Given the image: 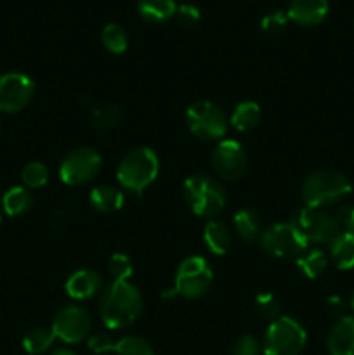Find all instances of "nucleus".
Segmentation results:
<instances>
[{
    "label": "nucleus",
    "instance_id": "nucleus-10",
    "mask_svg": "<svg viewBox=\"0 0 354 355\" xmlns=\"http://www.w3.org/2000/svg\"><path fill=\"white\" fill-rule=\"evenodd\" d=\"M103 168V158L92 148H76L66 155L59 165V177L68 186L90 182Z\"/></svg>",
    "mask_w": 354,
    "mask_h": 355
},
{
    "label": "nucleus",
    "instance_id": "nucleus-33",
    "mask_svg": "<svg viewBox=\"0 0 354 355\" xmlns=\"http://www.w3.org/2000/svg\"><path fill=\"white\" fill-rule=\"evenodd\" d=\"M176 19L184 28L198 26V23L201 19L200 9L196 6H193V3H180V6H177Z\"/></svg>",
    "mask_w": 354,
    "mask_h": 355
},
{
    "label": "nucleus",
    "instance_id": "nucleus-15",
    "mask_svg": "<svg viewBox=\"0 0 354 355\" xmlns=\"http://www.w3.org/2000/svg\"><path fill=\"white\" fill-rule=\"evenodd\" d=\"M328 14V0H290L287 16L298 26H316Z\"/></svg>",
    "mask_w": 354,
    "mask_h": 355
},
{
    "label": "nucleus",
    "instance_id": "nucleus-26",
    "mask_svg": "<svg viewBox=\"0 0 354 355\" xmlns=\"http://www.w3.org/2000/svg\"><path fill=\"white\" fill-rule=\"evenodd\" d=\"M101 40L103 45L111 54H124L128 47V37L124 26L117 23H110L101 31Z\"/></svg>",
    "mask_w": 354,
    "mask_h": 355
},
{
    "label": "nucleus",
    "instance_id": "nucleus-38",
    "mask_svg": "<svg viewBox=\"0 0 354 355\" xmlns=\"http://www.w3.org/2000/svg\"><path fill=\"white\" fill-rule=\"evenodd\" d=\"M344 231H349L351 234L354 236V214H353V218H351V222H349V224H347V227L344 229Z\"/></svg>",
    "mask_w": 354,
    "mask_h": 355
},
{
    "label": "nucleus",
    "instance_id": "nucleus-24",
    "mask_svg": "<svg viewBox=\"0 0 354 355\" xmlns=\"http://www.w3.org/2000/svg\"><path fill=\"white\" fill-rule=\"evenodd\" d=\"M295 260H297L295 263H297V269L301 270L302 276L309 277V279L319 277L325 272L326 267H328V257H326L323 250L318 248H307Z\"/></svg>",
    "mask_w": 354,
    "mask_h": 355
},
{
    "label": "nucleus",
    "instance_id": "nucleus-20",
    "mask_svg": "<svg viewBox=\"0 0 354 355\" xmlns=\"http://www.w3.org/2000/svg\"><path fill=\"white\" fill-rule=\"evenodd\" d=\"M203 241L208 252L214 255H224L233 245V232L224 222L208 220L203 229Z\"/></svg>",
    "mask_w": 354,
    "mask_h": 355
},
{
    "label": "nucleus",
    "instance_id": "nucleus-40",
    "mask_svg": "<svg viewBox=\"0 0 354 355\" xmlns=\"http://www.w3.org/2000/svg\"><path fill=\"white\" fill-rule=\"evenodd\" d=\"M0 132H2V121H0Z\"/></svg>",
    "mask_w": 354,
    "mask_h": 355
},
{
    "label": "nucleus",
    "instance_id": "nucleus-35",
    "mask_svg": "<svg viewBox=\"0 0 354 355\" xmlns=\"http://www.w3.org/2000/svg\"><path fill=\"white\" fill-rule=\"evenodd\" d=\"M115 340L111 336H108L106 333H94L92 336L87 342V347H89L90 352L94 354H106L111 352V347H113Z\"/></svg>",
    "mask_w": 354,
    "mask_h": 355
},
{
    "label": "nucleus",
    "instance_id": "nucleus-12",
    "mask_svg": "<svg viewBox=\"0 0 354 355\" xmlns=\"http://www.w3.org/2000/svg\"><path fill=\"white\" fill-rule=\"evenodd\" d=\"M212 168L221 179L238 180L246 172V153L238 141L222 139L215 146L210 156Z\"/></svg>",
    "mask_w": 354,
    "mask_h": 355
},
{
    "label": "nucleus",
    "instance_id": "nucleus-5",
    "mask_svg": "<svg viewBox=\"0 0 354 355\" xmlns=\"http://www.w3.org/2000/svg\"><path fill=\"white\" fill-rule=\"evenodd\" d=\"M307 343L304 326L294 318L280 315L269 322L262 338V352L266 355H298Z\"/></svg>",
    "mask_w": 354,
    "mask_h": 355
},
{
    "label": "nucleus",
    "instance_id": "nucleus-16",
    "mask_svg": "<svg viewBox=\"0 0 354 355\" xmlns=\"http://www.w3.org/2000/svg\"><path fill=\"white\" fill-rule=\"evenodd\" d=\"M326 349L330 355H354L353 315H344V318L337 319L326 336Z\"/></svg>",
    "mask_w": 354,
    "mask_h": 355
},
{
    "label": "nucleus",
    "instance_id": "nucleus-36",
    "mask_svg": "<svg viewBox=\"0 0 354 355\" xmlns=\"http://www.w3.org/2000/svg\"><path fill=\"white\" fill-rule=\"evenodd\" d=\"M346 309H347L346 302H344L340 297H330L328 298V312L332 315H335L337 319H340V318H344V315H347L346 314Z\"/></svg>",
    "mask_w": 354,
    "mask_h": 355
},
{
    "label": "nucleus",
    "instance_id": "nucleus-30",
    "mask_svg": "<svg viewBox=\"0 0 354 355\" xmlns=\"http://www.w3.org/2000/svg\"><path fill=\"white\" fill-rule=\"evenodd\" d=\"M255 311L257 314L260 315L266 321L273 322L280 318V302L269 291H264V293H259L255 298Z\"/></svg>",
    "mask_w": 354,
    "mask_h": 355
},
{
    "label": "nucleus",
    "instance_id": "nucleus-31",
    "mask_svg": "<svg viewBox=\"0 0 354 355\" xmlns=\"http://www.w3.org/2000/svg\"><path fill=\"white\" fill-rule=\"evenodd\" d=\"M108 272L113 277V281H128L134 272L132 260L125 253H115L108 262Z\"/></svg>",
    "mask_w": 354,
    "mask_h": 355
},
{
    "label": "nucleus",
    "instance_id": "nucleus-18",
    "mask_svg": "<svg viewBox=\"0 0 354 355\" xmlns=\"http://www.w3.org/2000/svg\"><path fill=\"white\" fill-rule=\"evenodd\" d=\"M125 196L115 186H97L90 191L89 203L99 214H113L124 207Z\"/></svg>",
    "mask_w": 354,
    "mask_h": 355
},
{
    "label": "nucleus",
    "instance_id": "nucleus-9",
    "mask_svg": "<svg viewBox=\"0 0 354 355\" xmlns=\"http://www.w3.org/2000/svg\"><path fill=\"white\" fill-rule=\"evenodd\" d=\"M212 281H214V272L207 260L200 255L187 257L177 269L174 291L176 295L194 300L207 293Z\"/></svg>",
    "mask_w": 354,
    "mask_h": 355
},
{
    "label": "nucleus",
    "instance_id": "nucleus-27",
    "mask_svg": "<svg viewBox=\"0 0 354 355\" xmlns=\"http://www.w3.org/2000/svg\"><path fill=\"white\" fill-rule=\"evenodd\" d=\"M56 336L52 333V329L47 328H35L31 331L26 333V336L23 338V347L28 354L31 355H40L47 352L49 349L54 343Z\"/></svg>",
    "mask_w": 354,
    "mask_h": 355
},
{
    "label": "nucleus",
    "instance_id": "nucleus-4",
    "mask_svg": "<svg viewBox=\"0 0 354 355\" xmlns=\"http://www.w3.org/2000/svg\"><path fill=\"white\" fill-rule=\"evenodd\" d=\"M183 196L198 217L214 220L226 207L224 187L208 175H191L183 184Z\"/></svg>",
    "mask_w": 354,
    "mask_h": 355
},
{
    "label": "nucleus",
    "instance_id": "nucleus-17",
    "mask_svg": "<svg viewBox=\"0 0 354 355\" xmlns=\"http://www.w3.org/2000/svg\"><path fill=\"white\" fill-rule=\"evenodd\" d=\"M233 227L235 232L238 234L239 239L246 243H253L260 239L262 236V218L260 214L253 208H242L235 214L233 218Z\"/></svg>",
    "mask_w": 354,
    "mask_h": 355
},
{
    "label": "nucleus",
    "instance_id": "nucleus-32",
    "mask_svg": "<svg viewBox=\"0 0 354 355\" xmlns=\"http://www.w3.org/2000/svg\"><path fill=\"white\" fill-rule=\"evenodd\" d=\"M288 16L283 10H271L260 19V28L267 33H281L287 28Z\"/></svg>",
    "mask_w": 354,
    "mask_h": 355
},
{
    "label": "nucleus",
    "instance_id": "nucleus-23",
    "mask_svg": "<svg viewBox=\"0 0 354 355\" xmlns=\"http://www.w3.org/2000/svg\"><path fill=\"white\" fill-rule=\"evenodd\" d=\"M2 207L7 215H10V217H19V215H24L26 211H30V208L33 207V196H31L30 189L24 186L10 187L3 194Z\"/></svg>",
    "mask_w": 354,
    "mask_h": 355
},
{
    "label": "nucleus",
    "instance_id": "nucleus-22",
    "mask_svg": "<svg viewBox=\"0 0 354 355\" xmlns=\"http://www.w3.org/2000/svg\"><path fill=\"white\" fill-rule=\"evenodd\" d=\"M260 106L253 101H243L233 111L231 118H229V125L238 132H248L255 128L260 123Z\"/></svg>",
    "mask_w": 354,
    "mask_h": 355
},
{
    "label": "nucleus",
    "instance_id": "nucleus-37",
    "mask_svg": "<svg viewBox=\"0 0 354 355\" xmlns=\"http://www.w3.org/2000/svg\"><path fill=\"white\" fill-rule=\"evenodd\" d=\"M51 355H76V354L69 349H56Z\"/></svg>",
    "mask_w": 354,
    "mask_h": 355
},
{
    "label": "nucleus",
    "instance_id": "nucleus-6",
    "mask_svg": "<svg viewBox=\"0 0 354 355\" xmlns=\"http://www.w3.org/2000/svg\"><path fill=\"white\" fill-rule=\"evenodd\" d=\"M186 125L200 141H222L229 120L224 111L210 101H196L186 110Z\"/></svg>",
    "mask_w": 354,
    "mask_h": 355
},
{
    "label": "nucleus",
    "instance_id": "nucleus-13",
    "mask_svg": "<svg viewBox=\"0 0 354 355\" xmlns=\"http://www.w3.org/2000/svg\"><path fill=\"white\" fill-rule=\"evenodd\" d=\"M35 92V85L24 73H6L0 76V111L19 113L28 106Z\"/></svg>",
    "mask_w": 354,
    "mask_h": 355
},
{
    "label": "nucleus",
    "instance_id": "nucleus-39",
    "mask_svg": "<svg viewBox=\"0 0 354 355\" xmlns=\"http://www.w3.org/2000/svg\"><path fill=\"white\" fill-rule=\"evenodd\" d=\"M349 307H351V311L354 312V293H353V297H351V302H349Z\"/></svg>",
    "mask_w": 354,
    "mask_h": 355
},
{
    "label": "nucleus",
    "instance_id": "nucleus-14",
    "mask_svg": "<svg viewBox=\"0 0 354 355\" xmlns=\"http://www.w3.org/2000/svg\"><path fill=\"white\" fill-rule=\"evenodd\" d=\"M66 293L73 300H90L96 295L103 293V277L99 272L90 269H82L73 272L66 281Z\"/></svg>",
    "mask_w": 354,
    "mask_h": 355
},
{
    "label": "nucleus",
    "instance_id": "nucleus-25",
    "mask_svg": "<svg viewBox=\"0 0 354 355\" xmlns=\"http://www.w3.org/2000/svg\"><path fill=\"white\" fill-rule=\"evenodd\" d=\"M121 120H124V111L117 104H104L90 113V125L101 134H106V132L117 128Z\"/></svg>",
    "mask_w": 354,
    "mask_h": 355
},
{
    "label": "nucleus",
    "instance_id": "nucleus-19",
    "mask_svg": "<svg viewBox=\"0 0 354 355\" xmlns=\"http://www.w3.org/2000/svg\"><path fill=\"white\" fill-rule=\"evenodd\" d=\"M330 259L337 269H354V236L349 231H340L330 243Z\"/></svg>",
    "mask_w": 354,
    "mask_h": 355
},
{
    "label": "nucleus",
    "instance_id": "nucleus-7",
    "mask_svg": "<svg viewBox=\"0 0 354 355\" xmlns=\"http://www.w3.org/2000/svg\"><path fill=\"white\" fill-rule=\"evenodd\" d=\"M260 246L273 259L287 260L302 255L309 248V243L292 222H280L262 232Z\"/></svg>",
    "mask_w": 354,
    "mask_h": 355
},
{
    "label": "nucleus",
    "instance_id": "nucleus-3",
    "mask_svg": "<svg viewBox=\"0 0 354 355\" xmlns=\"http://www.w3.org/2000/svg\"><path fill=\"white\" fill-rule=\"evenodd\" d=\"M353 191V184L344 173L318 170L302 184V201L305 207L325 208L340 203Z\"/></svg>",
    "mask_w": 354,
    "mask_h": 355
},
{
    "label": "nucleus",
    "instance_id": "nucleus-8",
    "mask_svg": "<svg viewBox=\"0 0 354 355\" xmlns=\"http://www.w3.org/2000/svg\"><path fill=\"white\" fill-rule=\"evenodd\" d=\"M292 224L304 234L307 243L316 245H330L332 239L342 231L337 222L335 215L326 211L325 208L301 207L292 217Z\"/></svg>",
    "mask_w": 354,
    "mask_h": 355
},
{
    "label": "nucleus",
    "instance_id": "nucleus-2",
    "mask_svg": "<svg viewBox=\"0 0 354 355\" xmlns=\"http://www.w3.org/2000/svg\"><path fill=\"white\" fill-rule=\"evenodd\" d=\"M160 172L158 156L149 148H137L128 151L120 159L117 168V179L121 189L132 194H141L151 186Z\"/></svg>",
    "mask_w": 354,
    "mask_h": 355
},
{
    "label": "nucleus",
    "instance_id": "nucleus-28",
    "mask_svg": "<svg viewBox=\"0 0 354 355\" xmlns=\"http://www.w3.org/2000/svg\"><path fill=\"white\" fill-rule=\"evenodd\" d=\"M111 352L115 355H155L151 345L141 336L128 335L113 343Z\"/></svg>",
    "mask_w": 354,
    "mask_h": 355
},
{
    "label": "nucleus",
    "instance_id": "nucleus-21",
    "mask_svg": "<svg viewBox=\"0 0 354 355\" xmlns=\"http://www.w3.org/2000/svg\"><path fill=\"white\" fill-rule=\"evenodd\" d=\"M176 0H137V12L148 23H163L176 16Z\"/></svg>",
    "mask_w": 354,
    "mask_h": 355
},
{
    "label": "nucleus",
    "instance_id": "nucleus-1",
    "mask_svg": "<svg viewBox=\"0 0 354 355\" xmlns=\"http://www.w3.org/2000/svg\"><path fill=\"white\" fill-rule=\"evenodd\" d=\"M142 312L141 291L130 281H111L101 293L99 318L108 329H125Z\"/></svg>",
    "mask_w": 354,
    "mask_h": 355
},
{
    "label": "nucleus",
    "instance_id": "nucleus-11",
    "mask_svg": "<svg viewBox=\"0 0 354 355\" xmlns=\"http://www.w3.org/2000/svg\"><path fill=\"white\" fill-rule=\"evenodd\" d=\"M51 329L56 338L62 343L75 345L89 336L92 329V318L89 311L80 305H66L56 314Z\"/></svg>",
    "mask_w": 354,
    "mask_h": 355
},
{
    "label": "nucleus",
    "instance_id": "nucleus-34",
    "mask_svg": "<svg viewBox=\"0 0 354 355\" xmlns=\"http://www.w3.org/2000/svg\"><path fill=\"white\" fill-rule=\"evenodd\" d=\"M231 354L233 355H259L260 354V343L257 342L255 336L243 335L235 342Z\"/></svg>",
    "mask_w": 354,
    "mask_h": 355
},
{
    "label": "nucleus",
    "instance_id": "nucleus-29",
    "mask_svg": "<svg viewBox=\"0 0 354 355\" xmlns=\"http://www.w3.org/2000/svg\"><path fill=\"white\" fill-rule=\"evenodd\" d=\"M21 179H23L24 187H28V189H40L47 184L49 170L44 163L31 162L23 168Z\"/></svg>",
    "mask_w": 354,
    "mask_h": 355
}]
</instances>
